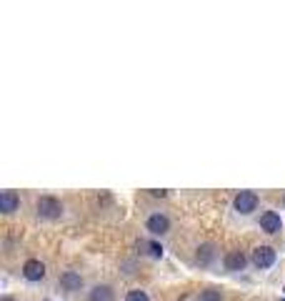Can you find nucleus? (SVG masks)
I'll use <instances>...</instances> for the list:
<instances>
[{
	"label": "nucleus",
	"mask_w": 285,
	"mask_h": 301,
	"mask_svg": "<svg viewBox=\"0 0 285 301\" xmlns=\"http://www.w3.org/2000/svg\"><path fill=\"white\" fill-rule=\"evenodd\" d=\"M150 196H155V199H165L168 191H163V188H150Z\"/></svg>",
	"instance_id": "15"
},
{
	"label": "nucleus",
	"mask_w": 285,
	"mask_h": 301,
	"mask_svg": "<svg viewBox=\"0 0 285 301\" xmlns=\"http://www.w3.org/2000/svg\"><path fill=\"white\" fill-rule=\"evenodd\" d=\"M60 289L68 291V294H75L83 289V276H80L78 271H63L60 274Z\"/></svg>",
	"instance_id": "7"
},
{
	"label": "nucleus",
	"mask_w": 285,
	"mask_h": 301,
	"mask_svg": "<svg viewBox=\"0 0 285 301\" xmlns=\"http://www.w3.org/2000/svg\"><path fill=\"white\" fill-rule=\"evenodd\" d=\"M113 299H115V291H113V286H108V284H98V286H93L90 294H88V301H113Z\"/></svg>",
	"instance_id": "11"
},
{
	"label": "nucleus",
	"mask_w": 285,
	"mask_h": 301,
	"mask_svg": "<svg viewBox=\"0 0 285 301\" xmlns=\"http://www.w3.org/2000/svg\"><path fill=\"white\" fill-rule=\"evenodd\" d=\"M233 208L243 216H248L258 208V194L255 191H240L235 199H233Z\"/></svg>",
	"instance_id": "2"
},
{
	"label": "nucleus",
	"mask_w": 285,
	"mask_h": 301,
	"mask_svg": "<svg viewBox=\"0 0 285 301\" xmlns=\"http://www.w3.org/2000/svg\"><path fill=\"white\" fill-rule=\"evenodd\" d=\"M198 301H223V294H220V289H205V291H200V296H198Z\"/></svg>",
	"instance_id": "12"
},
{
	"label": "nucleus",
	"mask_w": 285,
	"mask_h": 301,
	"mask_svg": "<svg viewBox=\"0 0 285 301\" xmlns=\"http://www.w3.org/2000/svg\"><path fill=\"white\" fill-rule=\"evenodd\" d=\"M260 229H263L265 234H278V231L283 229V218H280V213H275V211H265V213L260 216Z\"/></svg>",
	"instance_id": "8"
},
{
	"label": "nucleus",
	"mask_w": 285,
	"mask_h": 301,
	"mask_svg": "<svg viewBox=\"0 0 285 301\" xmlns=\"http://www.w3.org/2000/svg\"><path fill=\"white\" fill-rule=\"evenodd\" d=\"M145 229L155 236H163V234L170 231V218L165 213H150L148 221H145Z\"/></svg>",
	"instance_id": "4"
},
{
	"label": "nucleus",
	"mask_w": 285,
	"mask_h": 301,
	"mask_svg": "<svg viewBox=\"0 0 285 301\" xmlns=\"http://www.w3.org/2000/svg\"><path fill=\"white\" fill-rule=\"evenodd\" d=\"M215 256H218V251H215L213 244H200L195 249V263H200V266H210L215 261Z\"/></svg>",
	"instance_id": "9"
},
{
	"label": "nucleus",
	"mask_w": 285,
	"mask_h": 301,
	"mask_svg": "<svg viewBox=\"0 0 285 301\" xmlns=\"http://www.w3.org/2000/svg\"><path fill=\"white\" fill-rule=\"evenodd\" d=\"M125 301H150V299H148V294L143 289H130L125 294Z\"/></svg>",
	"instance_id": "13"
},
{
	"label": "nucleus",
	"mask_w": 285,
	"mask_h": 301,
	"mask_svg": "<svg viewBox=\"0 0 285 301\" xmlns=\"http://www.w3.org/2000/svg\"><path fill=\"white\" fill-rule=\"evenodd\" d=\"M250 261H253L255 269H270L275 263V249L273 246H255Z\"/></svg>",
	"instance_id": "3"
},
{
	"label": "nucleus",
	"mask_w": 285,
	"mask_h": 301,
	"mask_svg": "<svg viewBox=\"0 0 285 301\" xmlns=\"http://www.w3.org/2000/svg\"><path fill=\"white\" fill-rule=\"evenodd\" d=\"M148 249H150V256H153V258H160V256H163V246H160V244L153 241V244H148Z\"/></svg>",
	"instance_id": "14"
},
{
	"label": "nucleus",
	"mask_w": 285,
	"mask_h": 301,
	"mask_svg": "<svg viewBox=\"0 0 285 301\" xmlns=\"http://www.w3.org/2000/svg\"><path fill=\"white\" fill-rule=\"evenodd\" d=\"M23 276L28 279V281H43L45 279V263L43 261H38V258H28L25 263H23Z\"/></svg>",
	"instance_id": "5"
},
{
	"label": "nucleus",
	"mask_w": 285,
	"mask_h": 301,
	"mask_svg": "<svg viewBox=\"0 0 285 301\" xmlns=\"http://www.w3.org/2000/svg\"><path fill=\"white\" fill-rule=\"evenodd\" d=\"M283 203H285V196H283Z\"/></svg>",
	"instance_id": "16"
},
{
	"label": "nucleus",
	"mask_w": 285,
	"mask_h": 301,
	"mask_svg": "<svg viewBox=\"0 0 285 301\" xmlns=\"http://www.w3.org/2000/svg\"><path fill=\"white\" fill-rule=\"evenodd\" d=\"M18 206H20V196L15 194V191H3L0 194V211L3 213H15L18 211Z\"/></svg>",
	"instance_id": "10"
},
{
	"label": "nucleus",
	"mask_w": 285,
	"mask_h": 301,
	"mask_svg": "<svg viewBox=\"0 0 285 301\" xmlns=\"http://www.w3.org/2000/svg\"><path fill=\"white\" fill-rule=\"evenodd\" d=\"M35 213L45 221H58L63 216V201L55 196H40L35 203Z\"/></svg>",
	"instance_id": "1"
},
{
	"label": "nucleus",
	"mask_w": 285,
	"mask_h": 301,
	"mask_svg": "<svg viewBox=\"0 0 285 301\" xmlns=\"http://www.w3.org/2000/svg\"><path fill=\"white\" fill-rule=\"evenodd\" d=\"M223 263H225V271L238 274V271L245 269L248 258H245V253H243V251H228V253H225V258H223Z\"/></svg>",
	"instance_id": "6"
}]
</instances>
